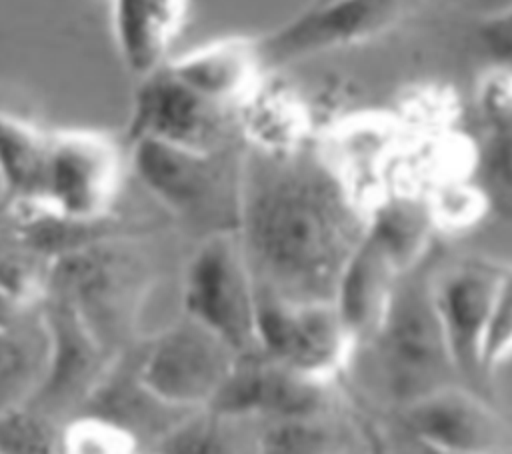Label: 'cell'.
I'll return each mask as SVG.
<instances>
[{"label":"cell","mask_w":512,"mask_h":454,"mask_svg":"<svg viewBox=\"0 0 512 454\" xmlns=\"http://www.w3.org/2000/svg\"><path fill=\"white\" fill-rule=\"evenodd\" d=\"M276 156L280 166L246 170L240 188V244L256 294L336 304L342 272L368 224L326 166Z\"/></svg>","instance_id":"obj_1"},{"label":"cell","mask_w":512,"mask_h":454,"mask_svg":"<svg viewBox=\"0 0 512 454\" xmlns=\"http://www.w3.org/2000/svg\"><path fill=\"white\" fill-rule=\"evenodd\" d=\"M0 176L6 196L56 222H92L116 200L122 152L96 130L42 128L0 112Z\"/></svg>","instance_id":"obj_2"},{"label":"cell","mask_w":512,"mask_h":454,"mask_svg":"<svg viewBox=\"0 0 512 454\" xmlns=\"http://www.w3.org/2000/svg\"><path fill=\"white\" fill-rule=\"evenodd\" d=\"M186 312L222 336L240 356L260 352L256 286L240 236H210L190 262Z\"/></svg>","instance_id":"obj_3"},{"label":"cell","mask_w":512,"mask_h":454,"mask_svg":"<svg viewBox=\"0 0 512 454\" xmlns=\"http://www.w3.org/2000/svg\"><path fill=\"white\" fill-rule=\"evenodd\" d=\"M240 354L212 328L186 314L150 348L140 382L156 400L170 406L212 404Z\"/></svg>","instance_id":"obj_4"},{"label":"cell","mask_w":512,"mask_h":454,"mask_svg":"<svg viewBox=\"0 0 512 454\" xmlns=\"http://www.w3.org/2000/svg\"><path fill=\"white\" fill-rule=\"evenodd\" d=\"M260 352L318 382L348 358L354 332L336 304H298L256 294Z\"/></svg>","instance_id":"obj_5"},{"label":"cell","mask_w":512,"mask_h":454,"mask_svg":"<svg viewBox=\"0 0 512 454\" xmlns=\"http://www.w3.org/2000/svg\"><path fill=\"white\" fill-rule=\"evenodd\" d=\"M420 0H328L256 38L264 70L354 46L396 26Z\"/></svg>","instance_id":"obj_6"},{"label":"cell","mask_w":512,"mask_h":454,"mask_svg":"<svg viewBox=\"0 0 512 454\" xmlns=\"http://www.w3.org/2000/svg\"><path fill=\"white\" fill-rule=\"evenodd\" d=\"M238 128L236 110L180 82L164 64L140 78L130 138H158L200 152H220Z\"/></svg>","instance_id":"obj_7"},{"label":"cell","mask_w":512,"mask_h":454,"mask_svg":"<svg viewBox=\"0 0 512 454\" xmlns=\"http://www.w3.org/2000/svg\"><path fill=\"white\" fill-rule=\"evenodd\" d=\"M500 270L468 260L446 270L428 290L452 368L468 378L482 374V344Z\"/></svg>","instance_id":"obj_8"},{"label":"cell","mask_w":512,"mask_h":454,"mask_svg":"<svg viewBox=\"0 0 512 454\" xmlns=\"http://www.w3.org/2000/svg\"><path fill=\"white\" fill-rule=\"evenodd\" d=\"M404 420L416 438L442 452H502L512 446V430L480 398L436 386L414 396Z\"/></svg>","instance_id":"obj_9"},{"label":"cell","mask_w":512,"mask_h":454,"mask_svg":"<svg viewBox=\"0 0 512 454\" xmlns=\"http://www.w3.org/2000/svg\"><path fill=\"white\" fill-rule=\"evenodd\" d=\"M376 330H380L392 378L402 388H414L412 398L426 392L424 380H432L438 370L452 368L428 294L422 298L390 292Z\"/></svg>","instance_id":"obj_10"},{"label":"cell","mask_w":512,"mask_h":454,"mask_svg":"<svg viewBox=\"0 0 512 454\" xmlns=\"http://www.w3.org/2000/svg\"><path fill=\"white\" fill-rule=\"evenodd\" d=\"M130 140L138 174L164 202L192 212L216 194L220 152H200L146 136Z\"/></svg>","instance_id":"obj_11"},{"label":"cell","mask_w":512,"mask_h":454,"mask_svg":"<svg viewBox=\"0 0 512 454\" xmlns=\"http://www.w3.org/2000/svg\"><path fill=\"white\" fill-rule=\"evenodd\" d=\"M164 66L192 90L236 112L264 76L256 38L242 36L214 40L178 58H168Z\"/></svg>","instance_id":"obj_12"},{"label":"cell","mask_w":512,"mask_h":454,"mask_svg":"<svg viewBox=\"0 0 512 454\" xmlns=\"http://www.w3.org/2000/svg\"><path fill=\"white\" fill-rule=\"evenodd\" d=\"M188 14V0H110V20L124 66L138 78L168 60Z\"/></svg>","instance_id":"obj_13"},{"label":"cell","mask_w":512,"mask_h":454,"mask_svg":"<svg viewBox=\"0 0 512 454\" xmlns=\"http://www.w3.org/2000/svg\"><path fill=\"white\" fill-rule=\"evenodd\" d=\"M238 130L266 154H292L310 132V112L288 86L262 80L240 102Z\"/></svg>","instance_id":"obj_14"},{"label":"cell","mask_w":512,"mask_h":454,"mask_svg":"<svg viewBox=\"0 0 512 454\" xmlns=\"http://www.w3.org/2000/svg\"><path fill=\"white\" fill-rule=\"evenodd\" d=\"M60 444L62 450L72 454H126L136 450V438L128 428L100 418H82L68 424Z\"/></svg>","instance_id":"obj_15"},{"label":"cell","mask_w":512,"mask_h":454,"mask_svg":"<svg viewBox=\"0 0 512 454\" xmlns=\"http://www.w3.org/2000/svg\"><path fill=\"white\" fill-rule=\"evenodd\" d=\"M512 354V268H502L482 344V374Z\"/></svg>","instance_id":"obj_16"},{"label":"cell","mask_w":512,"mask_h":454,"mask_svg":"<svg viewBox=\"0 0 512 454\" xmlns=\"http://www.w3.org/2000/svg\"><path fill=\"white\" fill-rule=\"evenodd\" d=\"M478 108L486 130L512 124V70L496 66L488 70L478 86Z\"/></svg>","instance_id":"obj_17"},{"label":"cell","mask_w":512,"mask_h":454,"mask_svg":"<svg viewBox=\"0 0 512 454\" xmlns=\"http://www.w3.org/2000/svg\"><path fill=\"white\" fill-rule=\"evenodd\" d=\"M486 210V196L474 186L446 188L432 204V218L450 228H462L474 224Z\"/></svg>","instance_id":"obj_18"},{"label":"cell","mask_w":512,"mask_h":454,"mask_svg":"<svg viewBox=\"0 0 512 454\" xmlns=\"http://www.w3.org/2000/svg\"><path fill=\"white\" fill-rule=\"evenodd\" d=\"M28 356L20 342L14 340L12 328H0V396L8 400V388H20L28 382Z\"/></svg>","instance_id":"obj_19"},{"label":"cell","mask_w":512,"mask_h":454,"mask_svg":"<svg viewBox=\"0 0 512 454\" xmlns=\"http://www.w3.org/2000/svg\"><path fill=\"white\" fill-rule=\"evenodd\" d=\"M506 8H512V0H494V4H492V12L506 10Z\"/></svg>","instance_id":"obj_20"},{"label":"cell","mask_w":512,"mask_h":454,"mask_svg":"<svg viewBox=\"0 0 512 454\" xmlns=\"http://www.w3.org/2000/svg\"><path fill=\"white\" fill-rule=\"evenodd\" d=\"M324 2H328V0H312L310 4H324Z\"/></svg>","instance_id":"obj_21"}]
</instances>
